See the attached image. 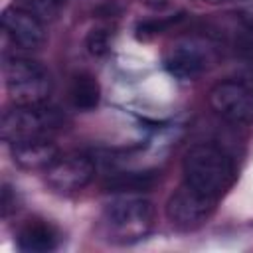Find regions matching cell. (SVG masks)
Here are the masks:
<instances>
[{
    "instance_id": "9c48e42d",
    "label": "cell",
    "mask_w": 253,
    "mask_h": 253,
    "mask_svg": "<svg viewBox=\"0 0 253 253\" xmlns=\"http://www.w3.org/2000/svg\"><path fill=\"white\" fill-rule=\"evenodd\" d=\"M2 28L6 36L20 49H40L45 42V28L38 14L28 8L10 6L2 14Z\"/></svg>"
},
{
    "instance_id": "7a4b0ae2",
    "label": "cell",
    "mask_w": 253,
    "mask_h": 253,
    "mask_svg": "<svg viewBox=\"0 0 253 253\" xmlns=\"http://www.w3.org/2000/svg\"><path fill=\"white\" fill-rule=\"evenodd\" d=\"M154 227V206L140 196H121L109 202L99 219L105 241L130 245L144 239Z\"/></svg>"
},
{
    "instance_id": "ac0fdd59",
    "label": "cell",
    "mask_w": 253,
    "mask_h": 253,
    "mask_svg": "<svg viewBox=\"0 0 253 253\" xmlns=\"http://www.w3.org/2000/svg\"><path fill=\"white\" fill-rule=\"evenodd\" d=\"M0 206H2V215H8L12 210H16V192L4 184L2 186V200H0Z\"/></svg>"
},
{
    "instance_id": "5b68a950",
    "label": "cell",
    "mask_w": 253,
    "mask_h": 253,
    "mask_svg": "<svg viewBox=\"0 0 253 253\" xmlns=\"http://www.w3.org/2000/svg\"><path fill=\"white\" fill-rule=\"evenodd\" d=\"M215 61L213 47L200 38H182L164 55V67L180 81H196Z\"/></svg>"
},
{
    "instance_id": "3957f363",
    "label": "cell",
    "mask_w": 253,
    "mask_h": 253,
    "mask_svg": "<svg viewBox=\"0 0 253 253\" xmlns=\"http://www.w3.org/2000/svg\"><path fill=\"white\" fill-rule=\"evenodd\" d=\"M61 125H63V115L55 107H47L45 103L16 105L14 109L4 113L0 130H2V140L14 144L20 140L47 136Z\"/></svg>"
},
{
    "instance_id": "8992f818",
    "label": "cell",
    "mask_w": 253,
    "mask_h": 253,
    "mask_svg": "<svg viewBox=\"0 0 253 253\" xmlns=\"http://www.w3.org/2000/svg\"><path fill=\"white\" fill-rule=\"evenodd\" d=\"M211 109L229 123H253V79L231 77L210 91Z\"/></svg>"
},
{
    "instance_id": "52a82bcc",
    "label": "cell",
    "mask_w": 253,
    "mask_h": 253,
    "mask_svg": "<svg viewBox=\"0 0 253 253\" xmlns=\"http://www.w3.org/2000/svg\"><path fill=\"white\" fill-rule=\"evenodd\" d=\"M217 200L210 198L198 190H194L192 186H188L186 182L168 198L166 202V217L168 221L182 229V231H190V229H198L202 227L213 213Z\"/></svg>"
},
{
    "instance_id": "e0dca14e",
    "label": "cell",
    "mask_w": 253,
    "mask_h": 253,
    "mask_svg": "<svg viewBox=\"0 0 253 253\" xmlns=\"http://www.w3.org/2000/svg\"><path fill=\"white\" fill-rule=\"evenodd\" d=\"M235 14L245 30L253 34V0H235Z\"/></svg>"
},
{
    "instance_id": "6da1fadb",
    "label": "cell",
    "mask_w": 253,
    "mask_h": 253,
    "mask_svg": "<svg viewBox=\"0 0 253 253\" xmlns=\"http://www.w3.org/2000/svg\"><path fill=\"white\" fill-rule=\"evenodd\" d=\"M182 174L188 186L219 200L233 186L235 164L213 144H194L182 158Z\"/></svg>"
},
{
    "instance_id": "d6986e66",
    "label": "cell",
    "mask_w": 253,
    "mask_h": 253,
    "mask_svg": "<svg viewBox=\"0 0 253 253\" xmlns=\"http://www.w3.org/2000/svg\"><path fill=\"white\" fill-rule=\"evenodd\" d=\"M204 2H208V4H221V2H227V0H204Z\"/></svg>"
},
{
    "instance_id": "8fae6325",
    "label": "cell",
    "mask_w": 253,
    "mask_h": 253,
    "mask_svg": "<svg viewBox=\"0 0 253 253\" xmlns=\"http://www.w3.org/2000/svg\"><path fill=\"white\" fill-rule=\"evenodd\" d=\"M57 243H59L57 229L42 219L28 221L18 233V249L28 253H47L53 251Z\"/></svg>"
},
{
    "instance_id": "4fadbf2b",
    "label": "cell",
    "mask_w": 253,
    "mask_h": 253,
    "mask_svg": "<svg viewBox=\"0 0 253 253\" xmlns=\"http://www.w3.org/2000/svg\"><path fill=\"white\" fill-rule=\"evenodd\" d=\"M101 87L89 73H77L69 85V101L77 111H93L99 105Z\"/></svg>"
},
{
    "instance_id": "30bf717a",
    "label": "cell",
    "mask_w": 253,
    "mask_h": 253,
    "mask_svg": "<svg viewBox=\"0 0 253 253\" xmlns=\"http://www.w3.org/2000/svg\"><path fill=\"white\" fill-rule=\"evenodd\" d=\"M59 156V148L47 136L12 144V160L24 170H45Z\"/></svg>"
},
{
    "instance_id": "ba28073f",
    "label": "cell",
    "mask_w": 253,
    "mask_h": 253,
    "mask_svg": "<svg viewBox=\"0 0 253 253\" xmlns=\"http://www.w3.org/2000/svg\"><path fill=\"white\" fill-rule=\"evenodd\" d=\"M95 176V162L81 152L59 154L45 168V182L51 190L69 194L83 190Z\"/></svg>"
},
{
    "instance_id": "7c38bea8",
    "label": "cell",
    "mask_w": 253,
    "mask_h": 253,
    "mask_svg": "<svg viewBox=\"0 0 253 253\" xmlns=\"http://www.w3.org/2000/svg\"><path fill=\"white\" fill-rule=\"evenodd\" d=\"M158 180H160V174L156 170L115 172L105 180V190L119 192V194H140V192L152 190Z\"/></svg>"
},
{
    "instance_id": "2e32d148",
    "label": "cell",
    "mask_w": 253,
    "mask_h": 253,
    "mask_svg": "<svg viewBox=\"0 0 253 253\" xmlns=\"http://www.w3.org/2000/svg\"><path fill=\"white\" fill-rule=\"evenodd\" d=\"M65 4V0H30V8L40 18H51L59 12V8Z\"/></svg>"
},
{
    "instance_id": "277c9868",
    "label": "cell",
    "mask_w": 253,
    "mask_h": 253,
    "mask_svg": "<svg viewBox=\"0 0 253 253\" xmlns=\"http://www.w3.org/2000/svg\"><path fill=\"white\" fill-rule=\"evenodd\" d=\"M4 83L16 105H40L51 93V77L47 69L26 57H12L4 63Z\"/></svg>"
},
{
    "instance_id": "9a60e30c",
    "label": "cell",
    "mask_w": 253,
    "mask_h": 253,
    "mask_svg": "<svg viewBox=\"0 0 253 253\" xmlns=\"http://www.w3.org/2000/svg\"><path fill=\"white\" fill-rule=\"evenodd\" d=\"M178 20H182V14L174 16V18H166V20H148V22H142V24H138L136 32H138V36H140V38L156 36V34H160L162 30H166L168 26L176 24Z\"/></svg>"
},
{
    "instance_id": "5bb4252c",
    "label": "cell",
    "mask_w": 253,
    "mask_h": 253,
    "mask_svg": "<svg viewBox=\"0 0 253 253\" xmlns=\"http://www.w3.org/2000/svg\"><path fill=\"white\" fill-rule=\"evenodd\" d=\"M111 47V36L107 30H91L89 38H87V49L91 55L101 57L109 51Z\"/></svg>"
}]
</instances>
